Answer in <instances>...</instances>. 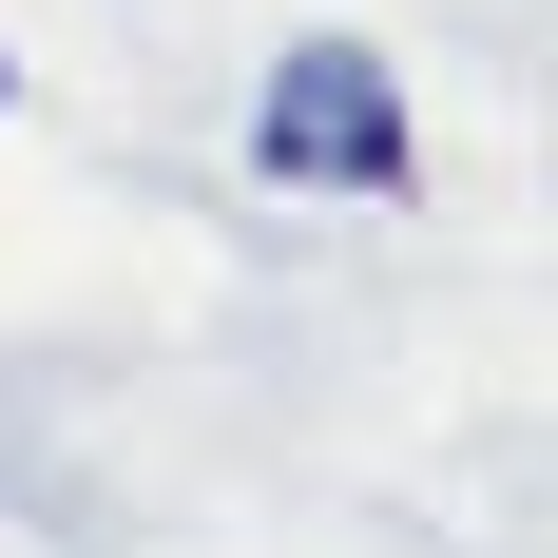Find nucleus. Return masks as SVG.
<instances>
[{
    "label": "nucleus",
    "mask_w": 558,
    "mask_h": 558,
    "mask_svg": "<svg viewBox=\"0 0 558 558\" xmlns=\"http://www.w3.org/2000/svg\"><path fill=\"white\" fill-rule=\"evenodd\" d=\"M251 173H270V193H424L404 77H386L366 39H289L270 97H251Z\"/></svg>",
    "instance_id": "1"
},
{
    "label": "nucleus",
    "mask_w": 558,
    "mask_h": 558,
    "mask_svg": "<svg viewBox=\"0 0 558 558\" xmlns=\"http://www.w3.org/2000/svg\"><path fill=\"white\" fill-rule=\"evenodd\" d=\"M0 97H20V58H0Z\"/></svg>",
    "instance_id": "2"
}]
</instances>
